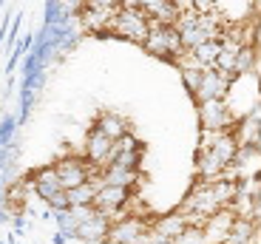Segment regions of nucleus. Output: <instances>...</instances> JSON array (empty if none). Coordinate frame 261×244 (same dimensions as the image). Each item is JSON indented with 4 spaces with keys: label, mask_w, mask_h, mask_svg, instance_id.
Wrapping results in <instances>:
<instances>
[{
    "label": "nucleus",
    "mask_w": 261,
    "mask_h": 244,
    "mask_svg": "<svg viewBox=\"0 0 261 244\" xmlns=\"http://www.w3.org/2000/svg\"><path fill=\"white\" fill-rule=\"evenodd\" d=\"M236 151H239V139L233 137L230 128H204L202 131V151L196 156V165L202 179H219L230 168Z\"/></svg>",
    "instance_id": "f257e3e1"
},
{
    "label": "nucleus",
    "mask_w": 261,
    "mask_h": 244,
    "mask_svg": "<svg viewBox=\"0 0 261 244\" xmlns=\"http://www.w3.org/2000/svg\"><path fill=\"white\" fill-rule=\"evenodd\" d=\"M142 46L148 54L153 57H165V60H176V54L182 51V34L173 23H156L150 20L148 26V37L142 40Z\"/></svg>",
    "instance_id": "f03ea898"
},
{
    "label": "nucleus",
    "mask_w": 261,
    "mask_h": 244,
    "mask_svg": "<svg viewBox=\"0 0 261 244\" xmlns=\"http://www.w3.org/2000/svg\"><path fill=\"white\" fill-rule=\"evenodd\" d=\"M150 17L137 6H119L111 20V34L119 40H130V43H142L148 37Z\"/></svg>",
    "instance_id": "7ed1b4c3"
},
{
    "label": "nucleus",
    "mask_w": 261,
    "mask_h": 244,
    "mask_svg": "<svg viewBox=\"0 0 261 244\" xmlns=\"http://www.w3.org/2000/svg\"><path fill=\"white\" fill-rule=\"evenodd\" d=\"M148 233H150V225L139 216H117L108 227V236L105 241L111 244H130V241H148Z\"/></svg>",
    "instance_id": "20e7f679"
},
{
    "label": "nucleus",
    "mask_w": 261,
    "mask_h": 244,
    "mask_svg": "<svg viewBox=\"0 0 261 244\" xmlns=\"http://www.w3.org/2000/svg\"><path fill=\"white\" fill-rule=\"evenodd\" d=\"M54 168H57L60 182H63L65 191H68V187L83 185V182H88V179L94 176V171H99L97 165H91V162L83 159V156H63V159L54 162Z\"/></svg>",
    "instance_id": "39448f33"
},
{
    "label": "nucleus",
    "mask_w": 261,
    "mask_h": 244,
    "mask_svg": "<svg viewBox=\"0 0 261 244\" xmlns=\"http://www.w3.org/2000/svg\"><path fill=\"white\" fill-rule=\"evenodd\" d=\"M114 142L117 139H111L108 133L99 131V128H91L88 137H85V159L97 168L111 165L114 162Z\"/></svg>",
    "instance_id": "423d86ee"
},
{
    "label": "nucleus",
    "mask_w": 261,
    "mask_h": 244,
    "mask_svg": "<svg viewBox=\"0 0 261 244\" xmlns=\"http://www.w3.org/2000/svg\"><path fill=\"white\" fill-rule=\"evenodd\" d=\"M130 202V187H122V185H108V182H102L97 191V199H94V205L99 207V210L111 213L114 219L119 216V213L128 207Z\"/></svg>",
    "instance_id": "0eeeda50"
},
{
    "label": "nucleus",
    "mask_w": 261,
    "mask_h": 244,
    "mask_svg": "<svg viewBox=\"0 0 261 244\" xmlns=\"http://www.w3.org/2000/svg\"><path fill=\"white\" fill-rule=\"evenodd\" d=\"M199 119H202L204 128H233V114H230V105L224 102V97L202 99L199 102Z\"/></svg>",
    "instance_id": "6e6552de"
},
{
    "label": "nucleus",
    "mask_w": 261,
    "mask_h": 244,
    "mask_svg": "<svg viewBox=\"0 0 261 244\" xmlns=\"http://www.w3.org/2000/svg\"><path fill=\"white\" fill-rule=\"evenodd\" d=\"M29 185H32V191L37 193L40 199H46V205L51 202L57 193H63L65 187H63V182H60V173H57V168L54 165H48V168H40V171H34V173H29Z\"/></svg>",
    "instance_id": "1a4fd4ad"
},
{
    "label": "nucleus",
    "mask_w": 261,
    "mask_h": 244,
    "mask_svg": "<svg viewBox=\"0 0 261 244\" xmlns=\"http://www.w3.org/2000/svg\"><path fill=\"white\" fill-rule=\"evenodd\" d=\"M188 225H190V222H188V216H185L182 210H179V213H168V216L156 219V222L150 225L148 241H176Z\"/></svg>",
    "instance_id": "9d476101"
},
{
    "label": "nucleus",
    "mask_w": 261,
    "mask_h": 244,
    "mask_svg": "<svg viewBox=\"0 0 261 244\" xmlns=\"http://www.w3.org/2000/svg\"><path fill=\"white\" fill-rule=\"evenodd\" d=\"M111 222H114L111 213H105V210H99V207H97L91 216L85 219V222H80V225H77V241H88V244L105 241Z\"/></svg>",
    "instance_id": "9b49d317"
},
{
    "label": "nucleus",
    "mask_w": 261,
    "mask_h": 244,
    "mask_svg": "<svg viewBox=\"0 0 261 244\" xmlns=\"http://www.w3.org/2000/svg\"><path fill=\"white\" fill-rule=\"evenodd\" d=\"M230 88V74L222 71V68H204L202 71V83H199V91L193 94L199 102L202 99H216V97H224Z\"/></svg>",
    "instance_id": "f8f14e48"
},
{
    "label": "nucleus",
    "mask_w": 261,
    "mask_h": 244,
    "mask_svg": "<svg viewBox=\"0 0 261 244\" xmlns=\"http://www.w3.org/2000/svg\"><path fill=\"white\" fill-rule=\"evenodd\" d=\"M114 162L128 165V168H139V162H142V142L134 133H125L122 139H117L114 142Z\"/></svg>",
    "instance_id": "ddd939ff"
},
{
    "label": "nucleus",
    "mask_w": 261,
    "mask_h": 244,
    "mask_svg": "<svg viewBox=\"0 0 261 244\" xmlns=\"http://www.w3.org/2000/svg\"><path fill=\"white\" fill-rule=\"evenodd\" d=\"M117 9H83L80 20H83V32L88 34H108L111 32V20Z\"/></svg>",
    "instance_id": "4468645a"
},
{
    "label": "nucleus",
    "mask_w": 261,
    "mask_h": 244,
    "mask_svg": "<svg viewBox=\"0 0 261 244\" xmlns=\"http://www.w3.org/2000/svg\"><path fill=\"white\" fill-rule=\"evenodd\" d=\"M99 173H102V182H108V185L134 187L139 182V168H128V165H119V162H111V165L99 168Z\"/></svg>",
    "instance_id": "2eb2a0df"
},
{
    "label": "nucleus",
    "mask_w": 261,
    "mask_h": 244,
    "mask_svg": "<svg viewBox=\"0 0 261 244\" xmlns=\"http://www.w3.org/2000/svg\"><path fill=\"white\" fill-rule=\"evenodd\" d=\"M230 227H233V216L224 213V207H222V210H216L213 216L204 219V225H202L204 241H224L227 233H230Z\"/></svg>",
    "instance_id": "dca6fc26"
},
{
    "label": "nucleus",
    "mask_w": 261,
    "mask_h": 244,
    "mask_svg": "<svg viewBox=\"0 0 261 244\" xmlns=\"http://www.w3.org/2000/svg\"><path fill=\"white\" fill-rule=\"evenodd\" d=\"M94 128H99L102 133H108L111 139H122L125 133H130V122L122 117V114H114V111H102L94 122Z\"/></svg>",
    "instance_id": "f3484780"
},
{
    "label": "nucleus",
    "mask_w": 261,
    "mask_h": 244,
    "mask_svg": "<svg viewBox=\"0 0 261 244\" xmlns=\"http://www.w3.org/2000/svg\"><path fill=\"white\" fill-rule=\"evenodd\" d=\"M253 225H250L247 219H233V227H230L227 238L224 241H253Z\"/></svg>",
    "instance_id": "a211bd4d"
},
{
    "label": "nucleus",
    "mask_w": 261,
    "mask_h": 244,
    "mask_svg": "<svg viewBox=\"0 0 261 244\" xmlns=\"http://www.w3.org/2000/svg\"><path fill=\"white\" fill-rule=\"evenodd\" d=\"M14 128H17V117L14 114H6V117L0 119V148L9 145L14 139Z\"/></svg>",
    "instance_id": "6ab92c4d"
},
{
    "label": "nucleus",
    "mask_w": 261,
    "mask_h": 244,
    "mask_svg": "<svg viewBox=\"0 0 261 244\" xmlns=\"http://www.w3.org/2000/svg\"><path fill=\"white\" fill-rule=\"evenodd\" d=\"M54 222H57L60 230H74L77 233V219H74L71 207H60V210H54Z\"/></svg>",
    "instance_id": "aec40b11"
},
{
    "label": "nucleus",
    "mask_w": 261,
    "mask_h": 244,
    "mask_svg": "<svg viewBox=\"0 0 261 244\" xmlns=\"http://www.w3.org/2000/svg\"><path fill=\"white\" fill-rule=\"evenodd\" d=\"M202 71H204V68H182V79H185V88L190 91V97H193V94L199 91V83H202Z\"/></svg>",
    "instance_id": "412c9836"
},
{
    "label": "nucleus",
    "mask_w": 261,
    "mask_h": 244,
    "mask_svg": "<svg viewBox=\"0 0 261 244\" xmlns=\"http://www.w3.org/2000/svg\"><path fill=\"white\" fill-rule=\"evenodd\" d=\"M60 9L63 14H80L85 9V0H60Z\"/></svg>",
    "instance_id": "4be33fe9"
},
{
    "label": "nucleus",
    "mask_w": 261,
    "mask_h": 244,
    "mask_svg": "<svg viewBox=\"0 0 261 244\" xmlns=\"http://www.w3.org/2000/svg\"><path fill=\"white\" fill-rule=\"evenodd\" d=\"M122 0H85V9H119Z\"/></svg>",
    "instance_id": "5701e85b"
},
{
    "label": "nucleus",
    "mask_w": 261,
    "mask_h": 244,
    "mask_svg": "<svg viewBox=\"0 0 261 244\" xmlns=\"http://www.w3.org/2000/svg\"><path fill=\"white\" fill-rule=\"evenodd\" d=\"M48 207L51 210H60V207H68V191H63V193H57V196L48 202Z\"/></svg>",
    "instance_id": "b1692460"
},
{
    "label": "nucleus",
    "mask_w": 261,
    "mask_h": 244,
    "mask_svg": "<svg viewBox=\"0 0 261 244\" xmlns=\"http://www.w3.org/2000/svg\"><path fill=\"white\" fill-rule=\"evenodd\" d=\"M54 241H57V244L77 241V233H74V230H60V227H57V236H54Z\"/></svg>",
    "instance_id": "393cba45"
},
{
    "label": "nucleus",
    "mask_w": 261,
    "mask_h": 244,
    "mask_svg": "<svg viewBox=\"0 0 261 244\" xmlns=\"http://www.w3.org/2000/svg\"><path fill=\"white\" fill-rule=\"evenodd\" d=\"M0 199H6V179H3V171H0Z\"/></svg>",
    "instance_id": "a878e982"
},
{
    "label": "nucleus",
    "mask_w": 261,
    "mask_h": 244,
    "mask_svg": "<svg viewBox=\"0 0 261 244\" xmlns=\"http://www.w3.org/2000/svg\"><path fill=\"white\" fill-rule=\"evenodd\" d=\"M0 9H3V0H0Z\"/></svg>",
    "instance_id": "bb28decb"
}]
</instances>
